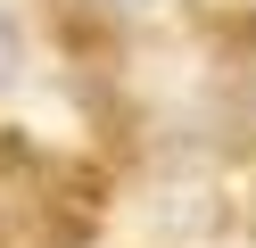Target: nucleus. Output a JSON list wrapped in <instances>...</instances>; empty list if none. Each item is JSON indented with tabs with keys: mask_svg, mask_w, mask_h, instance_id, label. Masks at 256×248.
<instances>
[{
	"mask_svg": "<svg viewBox=\"0 0 256 248\" xmlns=\"http://www.w3.org/2000/svg\"><path fill=\"white\" fill-rule=\"evenodd\" d=\"M83 231H91V182L8 132L0 141V248H74Z\"/></svg>",
	"mask_w": 256,
	"mask_h": 248,
	"instance_id": "f257e3e1",
	"label": "nucleus"
},
{
	"mask_svg": "<svg viewBox=\"0 0 256 248\" xmlns=\"http://www.w3.org/2000/svg\"><path fill=\"white\" fill-rule=\"evenodd\" d=\"M8 66H17V25L0 17V83H8Z\"/></svg>",
	"mask_w": 256,
	"mask_h": 248,
	"instance_id": "f03ea898",
	"label": "nucleus"
},
{
	"mask_svg": "<svg viewBox=\"0 0 256 248\" xmlns=\"http://www.w3.org/2000/svg\"><path fill=\"white\" fill-rule=\"evenodd\" d=\"M108 9H157V0H108Z\"/></svg>",
	"mask_w": 256,
	"mask_h": 248,
	"instance_id": "7ed1b4c3",
	"label": "nucleus"
}]
</instances>
